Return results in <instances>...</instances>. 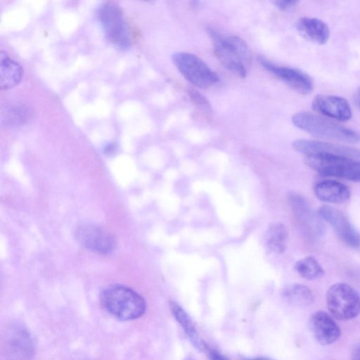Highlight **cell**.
Listing matches in <instances>:
<instances>
[{"mask_svg":"<svg viewBox=\"0 0 360 360\" xmlns=\"http://www.w3.org/2000/svg\"><path fill=\"white\" fill-rule=\"evenodd\" d=\"M204 351L207 352L210 360H229L226 356L218 350L210 348L206 343L204 347Z\"/></svg>","mask_w":360,"mask_h":360,"instance_id":"7402d4cb","label":"cell"},{"mask_svg":"<svg viewBox=\"0 0 360 360\" xmlns=\"http://www.w3.org/2000/svg\"><path fill=\"white\" fill-rule=\"evenodd\" d=\"M297 4L296 1H276V6L281 10H287Z\"/></svg>","mask_w":360,"mask_h":360,"instance_id":"cb8c5ba5","label":"cell"},{"mask_svg":"<svg viewBox=\"0 0 360 360\" xmlns=\"http://www.w3.org/2000/svg\"><path fill=\"white\" fill-rule=\"evenodd\" d=\"M296 28L305 39L319 45L327 43L330 37L327 24L316 18L304 17L299 19Z\"/></svg>","mask_w":360,"mask_h":360,"instance_id":"2e32d148","label":"cell"},{"mask_svg":"<svg viewBox=\"0 0 360 360\" xmlns=\"http://www.w3.org/2000/svg\"><path fill=\"white\" fill-rule=\"evenodd\" d=\"M294 269L301 277L307 280L320 278L325 274L322 266L313 256H307L299 259L295 264Z\"/></svg>","mask_w":360,"mask_h":360,"instance_id":"44dd1931","label":"cell"},{"mask_svg":"<svg viewBox=\"0 0 360 360\" xmlns=\"http://www.w3.org/2000/svg\"><path fill=\"white\" fill-rule=\"evenodd\" d=\"M317 213L333 227L345 245L353 249L360 248V232L342 212L329 205H323L318 209Z\"/></svg>","mask_w":360,"mask_h":360,"instance_id":"ba28073f","label":"cell"},{"mask_svg":"<svg viewBox=\"0 0 360 360\" xmlns=\"http://www.w3.org/2000/svg\"><path fill=\"white\" fill-rule=\"evenodd\" d=\"M309 326L314 337L322 345H331L340 336L338 325L323 311H316L311 315Z\"/></svg>","mask_w":360,"mask_h":360,"instance_id":"5bb4252c","label":"cell"},{"mask_svg":"<svg viewBox=\"0 0 360 360\" xmlns=\"http://www.w3.org/2000/svg\"><path fill=\"white\" fill-rule=\"evenodd\" d=\"M355 101H356L357 106L360 108V88L356 92Z\"/></svg>","mask_w":360,"mask_h":360,"instance_id":"484cf974","label":"cell"},{"mask_svg":"<svg viewBox=\"0 0 360 360\" xmlns=\"http://www.w3.org/2000/svg\"><path fill=\"white\" fill-rule=\"evenodd\" d=\"M243 360H273V359L268 358V357L259 356V357L245 359Z\"/></svg>","mask_w":360,"mask_h":360,"instance_id":"4316f807","label":"cell"},{"mask_svg":"<svg viewBox=\"0 0 360 360\" xmlns=\"http://www.w3.org/2000/svg\"><path fill=\"white\" fill-rule=\"evenodd\" d=\"M326 304L330 313L338 320H349L360 313V295L345 283L330 286L326 292Z\"/></svg>","mask_w":360,"mask_h":360,"instance_id":"277c9868","label":"cell"},{"mask_svg":"<svg viewBox=\"0 0 360 360\" xmlns=\"http://www.w3.org/2000/svg\"><path fill=\"white\" fill-rule=\"evenodd\" d=\"M311 106L321 115L340 122L348 121L352 115L348 101L339 96L316 95L312 101Z\"/></svg>","mask_w":360,"mask_h":360,"instance_id":"4fadbf2b","label":"cell"},{"mask_svg":"<svg viewBox=\"0 0 360 360\" xmlns=\"http://www.w3.org/2000/svg\"><path fill=\"white\" fill-rule=\"evenodd\" d=\"M314 193L320 201L331 204L345 203L351 198L348 186L333 179L317 182L314 186Z\"/></svg>","mask_w":360,"mask_h":360,"instance_id":"9a60e30c","label":"cell"},{"mask_svg":"<svg viewBox=\"0 0 360 360\" xmlns=\"http://www.w3.org/2000/svg\"><path fill=\"white\" fill-rule=\"evenodd\" d=\"M186 360H191V359H186Z\"/></svg>","mask_w":360,"mask_h":360,"instance_id":"83f0119b","label":"cell"},{"mask_svg":"<svg viewBox=\"0 0 360 360\" xmlns=\"http://www.w3.org/2000/svg\"><path fill=\"white\" fill-rule=\"evenodd\" d=\"M190 95L192 99L198 105L200 106L202 108L205 110H207L210 108V105L208 102L198 92L192 91L190 93Z\"/></svg>","mask_w":360,"mask_h":360,"instance_id":"603a6c76","label":"cell"},{"mask_svg":"<svg viewBox=\"0 0 360 360\" xmlns=\"http://www.w3.org/2000/svg\"><path fill=\"white\" fill-rule=\"evenodd\" d=\"M282 297L288 304L300 308L310 306L314 300L311 289L300 283H293L285 287L282 292Z\"/></svg>","mask_w":360,"mask_h":360,"instance_id":"ac0fdd59","label":"cell"},{"mask_svg":"<svg viewBox=\"0 0 360 360\" xmlns=\"http://www.w3.org/2000/svg\"><path fill=\"white\" fill-rule=\"evenodd\" d=\"M294 149L305 155L342 157L360 160V149L328 141L298 139L293 142Z\"/></svg>","mask_w":360,"mask_h":360,"instance_id":"9c48e42d","label":"cell"},{"mask_svg":"<svg viewBox=\"0 0 360 360\" xmlns=\"http://www.w3.org/2000/svg\"><path fill=\"white\" fill-rule=\"evenodd\" d=\"M0 89L6 90L17 85L22 75L21 66L10 58L5 53H1Z\"/></svg>","mask_w":360,"mask_h":360,"instance_id":"e0dca14e","label":"cell"},{"mask_svg":"<svg viewBox=\"0 0 360 360\" xmlns=\"http://www.w3.org/2000/svg\"><path fill=\"white\" fill-rule=\"evenodd\" d=\"M212 34L218 60L230 71L242 78L245 77L250 63V52L245 41L236 36L221 37L212 32Z\"/></svg>","mask_w":360,"mask_h":360,"instance_id":"3957f363","label":"cell"},{"mask_svg":"<svg viewBox=\"0 0 360 360\" xmlns=\"http://www.w3.org/2000/svg\"><path fill=\"white\" fill-rule=\"evenodd\" d=\"M288 230L280 222L273 224L267 231L266 245L269 250L276 254L283 253L286 249Z\"/></svg>","mask_w":360,"mask_h":360,"instance_id":"ffe728a7","label":"cell"},{"mask_svg":"<svg viewBox=\"0 0 360 360\" xmlns=\"http://www.w3.org/2000/svg\"><path fill=\"white\" fill-rule=\"evenodd\" d=\"M172 58L185 79L197 87L207 88L219 80L217 73L194 54L176 52L172 55Z\"/></svg>","mask_w":360,"mask_h":360,"instance_id":"8992f818","label":"cell"},{"mask_svg":"<svg viewBox=\"0 0 360 360\" xmlns=\"http://www.w3.org/2000/svg\"><path fill=\"white\" fill-rule=\"evenodd\" d=\"M259 61L266 70L297 92L305 95L312 91L313 81L303 71L294 68L275 65L262 56L259 58Z\"/></svg>","mask_w":360,"mask_h":360,"instance_id":"8fae6325","label":"cell"},{"mask_svg":"<svg viewBox=\"0 0 360 360\" xmlns=\"http://www.w3.org/2000/svg\"><path fill=\"white\" fill-rule=\"evenodd\" d=\"M79 242L86 248L100 254H108L115 247L112 236L105 229L92 224H83L76 231Z\"/></svg>","mask_w":360,"mask_h":360,"instance_id":"7c38bea8","label":"cell"},{"mask_svg":"<svg viewBox=\"0 0 360 360\" xmlns=\"http://www.w3.org/2000/svg\"><path fill=\"white\" fill-rule=\"evenodd\" d=\"M306 164L323 176L360 182V160L342 157L306 156Z\"/></svg>","mask_w":360,"mask_h":360,"instance_id":"5b68a950","label":"cell"},{"mask_svg":"<svg viewBox=\"0 0 360 360\" xmlns=\"http://www.w3.org/2000/svg\"><path fill=\"white\" fill-rule=\"evenodd\" d=\"M292 122L297 128L319 138L347 143L360 140L355 131L310 112L295 113Z\"/></svg>","mask_w":360,"mask_h":360,"instance_id":"7a4b0ae2","label":"cell"},{"mask_svg":"<svg viewBox=\"0 0 360 360\" xmlns=\"http://www.w3.org/2000/svg\"><path fill=\"white\" fill-rule=\"evenodd\" d=\"M169 306L173 316L184 328L193 346L200 351L204 350L205 342L200 338L195 327L188 314L174 302H171Z\"/></svg>","mask_w":360,"mask_h":360,"instance_id":"d6986e66","label":"cell"},{"mask_svg":"<svg viewBox=\"0 0 360 360\" xmlns=\"http://www.w3.org/2000/svg\"><path fill=\"white\" fill-rule=\"evenodd\" d=\"M98 18L108 40L121 49L131 45L129 27L121 9L112 3L103 4L98 11Z\"/></svg>","mask_w":360,"mask_h":360,"instance_id":"52a82bcc","label":"cell"},{"mask_svg":"<svg viewBox=\"0 0 360 360\" xmlns=\"http://www.w3.org/2000/svg\"><path fill=\"white\" fill-rule=\"evenodd\" d=\"M352 360H360V344L356 345L353 349Z\"/></svg>","mask_w":360,"mask_h":360,"instance_id":"d4e9b609","label":"cell"},{"mask_svg":"<svg viewBox=\"0 0 360 360\" xmlns=\"http://www.w3.org/2000/svg\"><path fill=\"white\" fill-rule=\"evenodd\" d=\"M289 202L305 233L312 239L321 238L324 234V225L307 200L298 193H292L289 195Z\"/></svg>","mask_w":360,"mask_h":360,"instance_id":"30bf717a","label":"cell"},{"mask_svg":"<svg viewBox=\"0 0 360 360\" xmlns=\"http://www.w3.org/2000/svg\"><path fill=\"white\" fill-rule=\"evenodd\" d=\"M101 302L111 315L121 320H133L146 311L143 298L132 289L122 285H111L103 290Z\"/></svg>","mask_w":360,"mask_h":360,"instance_id":"6da1fadb","label":"cell"}]
</instances>
